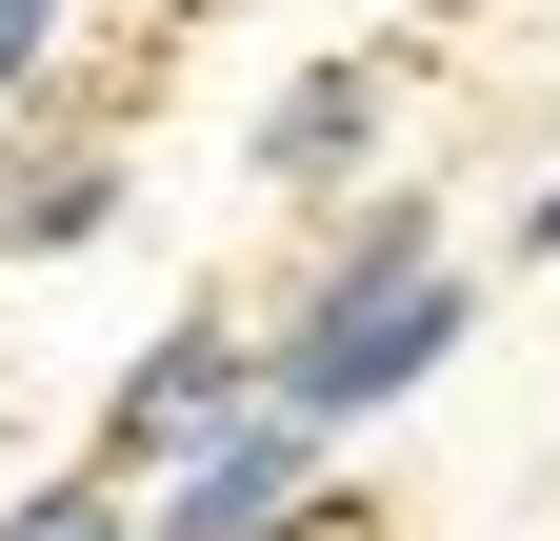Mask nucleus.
Returning <instances> with one entry per match:
<instances>
[{"label":"nucleus","instance_id":"f257e3e1","mask_svg":"<svg viewBox=\"0 0 560 541\" xmlns=\"http://www.w3.org/2000/svg\"><path fill=\"white\" fill-rule=\"evenodd\" d=\"M441 342H460V261H441V221H420V200H381V221L320 261V301L280 321V361H260V381L301 401V422H361V401H400Z\"/></svg>","mask_w":560,"mask_h":541},{"label":"nucleus","instance_id":"f03ea898","mask_svg":"<svg viewBox=\"0 0 560 541\" xmlns=\"http://www.w3.org/2000/svg\"><path fill=\"white\" fill-rule=\"evenodd\" d=\"M301 521H320V422L260 381L241 422H221V441L161 482V521H140V541H301Z\"/></svg>","mask_w":560,"mask_h":541},{"label":"nucleus","instance_id":"7ed1b4c3","mask_svg":"<svg viewBox=\"0 0 560 541\" xmlns=\"http://www.w3.org/2000/svg\"><path fill=\"white\" fill-rule=\"evenodd\" d=\"M241 401H260V361L221 342V321H180V342H161V361L120 381V422H101V461H120V482H140V461H200V441L241 422Z\"/></svg>","mask_w":560,"mask_h":541},{"label":"nucleus","instance_id":"20e7f679","mask_svg":"<svg viewBox=\"0 0 560 541\" xmlns=\"http://www.w3.org/2000/svg\"><path fill=\"white\" fill-rule=\"evenodd\" d=\"M381 141V60H301V81L260 101V181H340Z\"/></svg>","mask_w":560,"mask_h":541},{"label":"nucleus","instance_id":"39448f33","mask_svg":"<svg viewBox=\"0 0 560 541\" xmlns=\"http://www.w3.org/2000/svg\"><path fill=\"white\" fill-rule=\"evenodd\" d=\"M101 221H120V161L101 141H21V161H0V241H21V261L101 241Z\"/></svg>","mask_w":560,"mask_h":541},{"label":"nucleus","instance_id":"423d86ee","mask_svg":"<svg viewBox=\"0 0 560 541\" xmlns=\"http://www.w3.org/2000/svg\"><path fill=\"white\" fill-rule=\"evenodd\" d=\"M0 541H140V502H120V461H81V482L0 502Z\"/></svg>","mask_w":560,"mask_h":541},{"label":"nucleus","instance_id":"0eeeda50","mask_svg":"<svg viewBox=\"0 0 560 541\" xmlns=\"http://www.w3.org/2000/svg\"><path fill=\"white\" fill-rule=\"evenodd\" d=\"M40 41H60V0H0V101L40 81Z\"/></svg>","mask_w":560,"mask_h":541},{"label":"nucleus","instance_id":"6e6552de","mask_svg":"<svg viewBox=\"0 0 560 541\" xmlns=\"http://www.w3.org/2000/svg\"><path fill=\"white\" fill-rule=\"evenodd\" d=\"M521 241H560V181H540V221H521Z\"/></svg>","mask_w":560,"mask_h":541}]
</instances>
